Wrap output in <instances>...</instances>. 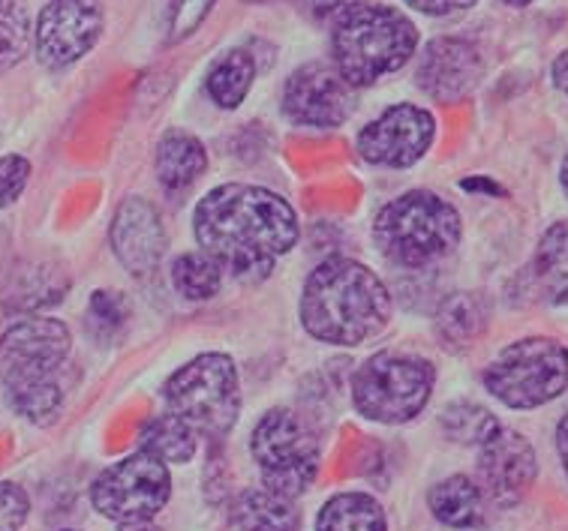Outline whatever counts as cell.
Listing matches in <instances>:
<instances>
[{"mask_svg": "<svg viewBox=\"0 0 568 531\" xmlns=\"http://www.w3.org/2000/svg\"><path fill=\"white\" fill-rule=\"evenodd\" d=\"M31 513V499L19 483L3 480L0 483V531H19L28 522Z\"/></svg>", "mask_w": 568, "mask_h": 531, "instance_id": "obj_31", "label": "cell"}, {"mask_svg": "<svg viewBox=\"0 0 568 531\" xmlns=\"http://www.w3.org/2000/svg\"><path fill=\"white\" fill-rule=\"evenodd\" d=\"M63 531H79V529H63Z\"/></svg>", "mask_w": 568, "mask_h": 531, "instance_id": "obj_39", "label": "cell"}, {"mask_svg": "<svg viewBox=\"0 0 568 531\" xmlns=\"http://www.w3.org/2000/svg\"><path fill=\"white\" fill-rule=\"evenodd\" d=\"M256 79V61L244 49L223 54L207 72V93L220 109H239L247 100L250 88Z\"/></svg>", "mask_w": 568, "mask_h": 531, "instance_id": "obj_24", "label": "cell"}, {"mask_svg": "<svg viewBox=\"0 0 568 531\" xmlns=\"http://www.w3.org/2000/svg\"><path fill=\"white\" fill-rule=\"evenodd\" d=\"M427 504L436 520L448 529H473L485 517V496L466 474H452L427 492Z\"/></svg>", "mask_w": 568, "mask_h": 531, "instance_id": "obj_21", "label": "cell"}, {"mask_svg": "<svg viewBox=\"0 0 568 531\" xmlns=\"http://www.w3.org/2000/svg\"><path fill=\"white\" fill-rule=\"evenodd\" d=\"M355 109L352 84L331 63L311 61L298 67L283 88V112L298 126L337 130Z\"/></svg>", "mask_w": 568, "mask_h": 531, "instance_id": "obj_12", "label": "cell"}, {"mask_svg": "<svg viewBox=\"0 0 568 531\" xmlns=\"http://www.w3.org/2000/svg\"><path fill=\"white\" fill-rule=\"evenodd\" d=\"M121 531H156L151 522H133V525H121Z\"/></svg>", "mask_w": 568, "mask_h": 531, "instance_id": "obj_36", "label": "cell"}, {"mask_svg": "<svg viewBox=\"0 0 568 531\" xmlns=\"http://www.w3.org/2000/svg\"><path fill=\"white\" fill-rule=\"evenodd\" d=\"M559 184H562V190H566L568 195V156L562 160V169H559Z\"/></svg>", "mask_w": 568, "mask_h": 531, "instance_id": "obj_37", "label": "cell"}, {"mask_svg": "<svg viewBox=\"0 0 568 531\" xmlns=\"http://www.w3.org/2000/svg\"><path fill=\"white\" fill-rule=\"evenodd\" d=\"M73 355L70 327L58 318H19L0 337V385L16 415L49 427L67 399V367Z\"/></svg>", "mask_w": 568, "mask_h": 531, "instance_id": "obj_3", "label": "cell"}, {"mask_svg": "<svg viewBox=\"0 0 568 531\" xmlns=\"http://www.w3.org/2000/svg\"><path fill=\"white\" fill-rule=\"evenodd\" d=\"M172 286L186 300H207V297L220 295V288H223V267L211 256H205L202 249L184 253L172 265Z\"/></svg>", "mask_w": 568, "mask_h": 531, "instance_id": "obj_25", "label": "cell"}, {"mask_svg": "<svg viewBox=\"0 0 568 531\" xmlns=\"http://www.w3.org/2000/svg\"><path fill=\"white\" fill-rule=\"evenodd\" d=\"M536 450L515 429H496L478 448V490L494 504H517L536 483Z\"/></svg>", "mask_w": 568, "mask_h": 531, "instance_id": "obj_14", "label": "cell"}, {"mask_svg": "<svg viewBox=\"0 0 568 531\" xmlns=\"http://www.w3.org/2000/svg\"><path fill=\"white\" fill-rule=\"evenodd\" d=\"M169 496L172 478L165 462L142 450L109 466L91 487L93 508L118 525L151 522L169 504Z\"/></svg>", "mask_w": 568, "mask_h": 531, "instance_id": "obj_10", "label": "cell"}, {"mask_svg": "<svg viewBox=\"0 0 568 531\" xmlns=\"http://www.w3.org/2000/svg\"><path fill=\"white\" fill-rule=\"evenodd\" d=\"M130 316L126 300L118 292H97L88 304V327H93L97 337H112L118 327Z\"/></svg>", "mask_w": 568, "mask_h": 531, "instance_id": "obj_28", "label": "cell"}, {"mask_svg": "<svg viewBox=\"0 0 568 531\" xmlns=\"http://www.w3.org/2000/svg\"><path fill=\"white\" fill-rule=\"evenodd\" d=\"M487 318H490V309L485 297L476 292H457L445 297L443 307L436 309V337L443 339L445 348L464 351L485 334Z\"/></svg>", "mask_w": 568, "mask_h": 531, "instance_id": "obj_20", "label": "cell"}, {"mask_svg": "<svg viewBox=\"0 0 568 531\" xmlns=\"http://www.w3.org/2000/svg\"><path fill=\"white\" fill-rule=\"evenodd\" d=\"M392 321V295L371 267L355 258H325L301 292V325L320 343L364 346Z\"/></svg>", "mask_w": 568, "mask_h": 531, "instance_id": "obj_2", "label": "cell"}, {"mask_svg": "<svg viewBox=\"0 0 568 531\" xmlns=\"http://www.w3.org/2000/svg\"><path fill=\"white\" fill-rule=\"evenodd\" d=\"M557 450H559V460H562V469H566V478H568V415L559 420V427H557Z\"/></svg>", "mask_w": 568, "mask_h": 531, "instance_id": "obj_34", "label": "cell"}, {"mask_svg": "<svg viewBox=\"0 0 568 531\" xmlns=\"http://www.w3.org/2000/svg\"><path fill=\"white\" fill-rule=\"evenodd\" d=\"M31 49L28 0H0V72L12 70Z\"/></svg>", "mask_w": 568, "mask_h": 531, "instance_id": "obj_26", "label": "cell"}, {"mask_svg": "<svg viewBox=\"0 0 568 531\" xmlns=\"http://www.w3.org/2000/svg\"><path fill=\"white\" fill-rule=\"evenodd\" d=\"M250 453L262 474V487L286 499L298 501L320 471V439L292 409H271L258 418L250 436Z\"/></svg>", "mask_w": 568, "mask_h": 531, "instance_id": "obj_8", "label": "cell"}, {"mask_svg": "<svg viewBox=\"0 0 568 531\" xmlns=\"http://www.w3.org/2000/svg\"><path fill=\"white\" fill-rule=\"evenodd\" d=\"M307 3H311V12L320 21H341L352 10L364 7L367 0H307Z\"/></svg>", "mask_w": 568, "mask_h": 531, "instance_id": "obj_32", "label": "cell"}, {"mask_svg": "<svg viewBox=\"0 0 568 531\" xmlns=\"http://www.w3.org/2000/svg\"><path fill=\"white\" fill-rule=\"evenodd\" d=\"M202 253L239 279H265L298 244V216L283 195L265 186L223 184L193 214Z\"/></svg>", "mask_w": 568, "mask_h": 531, "instance_id": "obj_1", "label": "cell"}, {"mask_svg": "<svg viewBox=\"0 0 568 531\" xmlns=\"http://www.w3.org/2000/svg\"><path fill=\"white\" fill-rule=\"evenodd\" d=\"M207 154L205 144L196 135L184 130H169L156 144V181L169 193H181L186 186H193L205 174Z\"/></svg>", "mask_w": 568, "mask_h": 531, "instance_id": "obj_18", "label": "cell"}, {"mask_svg": "<svg viewBox=\"0 0 568 531\" xmlns=\"http://www.w3.org/2000/svg\"><path fill=\"white\" fill-rule=\"evenodd\" d=\"M165 406L196 436L226 439L241 415V378L235 360L220 351L199 355L178 369L163 388Z\"/></svg>", "mask_w": 568, "mask_h": 531, "instance_id": "obj_6", "label": "cell"}, {"mask_svg": "<svg viewBox=\"0 0 568 531\" xmlns=\"http://www.w3.org/2000/svg\"><path fill=\"white\" fill-rule=\"evenodd\" d=\"M139 450L151 453L154 460L165 462V466L169 462L181 466V462L193 460V453H196V429L178 418V415H172V411H165V415H156L142 427Z\"/></svg>", "mask_w": 568, "mask_h": 531, "instance_id": "obj_22", "label": "cell"}, {"mask_svg": "<svg viewBox=\"0 0 568 531\" xmlns=\"http://www.w3.org/2000/svg\"><path fill=\"white\" fill-rule=\"evenodd\" d=\"M529 274L541 300H548L554 307L568 304V219L554 223L541 235Z\"/></svg>", "mask_w": 568, "mask_h": 531, "instance_id": "obj_19", "label": "cell"}, {"mask_svg": "<svg viewBox=\"0 0 568 531\" xmlns=\"http://www.w3.org/2000/svg\"><path fill=\"white\" fill-rule=\"evenodd\" d=\"M481 72H485V61L473 42L439 37L427 42V49L418 58L415 82L436 103H457L476 91Z\"/></svg>", "mask_w": 568, "mask_h": 531, "instance_id": "obj_15", "label": "cell"}, {"mask_svg": "<svg viewBox=\"0 0 568 531\" xmlns=\"http://www.w3.org/2000/svg\"><path fill=\"white\" fill-rule=\"evenodd\" d=\"M28 181H31V163L24 156H0V207L16 205Z\"/></svg>", "mask_w": 568, "mask_h": 531, "instance_id": "obj_30", "label": "cell"}, {"mask_svg": "<svg viewBox=\"0 0 568 531\" xmlns=\"http://www.w3.org/2000/svg\"><path fill=\"white\" fill-rule=\"evenodd\" d=\"M232 525L239 531H298L301 511L295 499L268 487H250L232 501Z\"/></svg>", "mask_w": 568, "mask_h": 531, "instance_id": "obj_17", "label": "cell"}, {"mask_svg": "<svg viewBox=\"0 0 568 531\" xmlns=\"http://www.w3.org/2000/svg\"><path fill=\"white\" fill-rule=\"evenodd\" d=\"M554 82H557V88L568 96V52H562L554 61Z\"/></svg>", "mask_w": 568, "mask_h": 531, "instance_id": "obj_35", "label": "cell"}, {"mask_svg": "<svg viewBox=\"0 0 568 531\" xmlns=\"http://www.w3.org/2000/svg\"><path fill=\"white\" fill-rule=\"evenodd\" d=\"M103 33L100 0H52L37 19V58L49 70H67L91 52Z\"/></svg>", "mask_w": 568, "mask_h": 531, "instance_id": "obj_11", "label": "cell"}, {"mask_svg": "<svg viewBox=\"0 0 568 531\" xmlns=\"http://www.w3.org/2000/svg\"><path fill=\"white\" fill-rule=\"evenodd\" d=\"M443 429L448 439L481 448L499 429V420L487 409L476 406V402H455V406H448L443 411Z\"/></svg>", "mask_w": 568, "mask_h": 531, "instance_id": "obj_27", "label": "cell"}, {"mask_svg": "<svg viewBox=\"0 0 568 531\" xmlns=\"http://www.w3.org/2000/svg\"><path fill=\"white\" fill-rule=\"evenodd\" d=\"M316 531H388L379 501L367 492H341L322 504Z\"/></svg>", "mask_w": 568, "mask_h": 531, "instance_id": "obj_23", "label": "cell"}, {"mask_svg": "<svg viewBox=\"0 0 568 531\" xmlns=\"http://www.w3.org/2000/svg\"><path fill=\"white\" fill-rule=\"evenodd\" d=\"M109 241L124 270L133 276L154 274L165 253V228L160 211L148 198L130 195L114 211Z\"/></svg>", "mask_w": 568, "mask_h": 531, "instance_id": "obj_16", "label": "cell"}, {"mask_svg": "<svg viewBox=\"0 0 568 531\" xmlns=\"http://www.w3.org/2000/svg\"><path fill=\"white\" fill-rule=\"evenodd\" d=\"M413 10L427 12V16H452V12L469 10L476 0H406Z\"/></svg>", "mask_w": 568, "mask_h": 531, "instance_id": "obj_33", "label": "cell"}, {"mask_svg": "<svg viewBox=\"0 0 568 531\" xmlns=\"http://www.w3.org/2000/svg\"><path fill=\"white\" fill-rule=\"evenodd\" d=\"M485 388L508 409H538L568 388V348L550 337L517 339L485 369Z\"/></svg>", "mask_w": 568, "mask_h": 531, "instance_id": "obj_9", "label": "cell"}, {"mask_svg": "<svg viewBox=\"0 0 568 531\" xmlns=\"http://www.w3.org/2000/svg\"><path fill=\"white\" fill-rule=\"evenodd\" d=\"M436 385L434 364L409 351H379L358 367L352 378L355 411L376 423H406L430 402Z\"/></svg>", "mask_w": 568, "mask_h": 531, "instance_id": "obj_7", "label": "cell"}, {"mask_svg": "<svg viewBox=\"0 0 568 531\" xmlns=\"http://www.w3.org/2000/svg\"><path fill=\"white\" fill-rule=\"evenodd\" d=\"M217 0H172L169 7V19H165V31H169V42H178L196 31L199 24L205 21Z\"/></svg>", "mask_w": 568, "mask_h": 531, "instance_id": "obj_29", "label": "cell"}, {"mask_svg": "<svg viewBox=\"0 0 568 531\" xmlns=\"http://www.w3.org/2000/svg\"><path fill=\"white\" fill-rule=\"evenodd\" d=\"M503 3H508V7H527L532 0H503Z\"/></svg>", "mask_w": 568, "mask_h": 531, "instance_id": "obj_38", "label": "cell"}, {"mask_svg": "<svg viewBox=\"0 0 568 531\" xmlns=\"http://www.w3.org/2000/svg\"><path fill=\"white\" fill-rule=\"evenodd\" d=\"M464 235V223L452 202L430 190L397 195L373 219V244L400 267H427L445 258Z\"/></svg>", "mask_w": 568, "mask_h": 531, "instance_id": "obj_5", "label": "cell"}, {"mask_svg": "<svg viewBox=\"0 0 568 531\" xmlns=\"http://www.w3.org/2000/svg\"><path fill=\"white\" fill-rule=\"evenodd\" d=\"M436 135L434 114L422 105H392L358 133V154L373 165L409 169L422 160Z\"/></svg>", "mask_w": 568, "mask_h": 531, "instance_id": "obj_13", "label": "cell"}, {"mask_svg": "<svg viewBox=\"0 0 568 531\" xmlns=\"http://www.w3.org/2000/svg\"><path fill=\"white\" fill-rule=\"evenodd\" d=\"M418 49V31L404 12L394 7H358L331 33V67L352 88H367L388 72L400 70Z\"/></svg>", "mask_w": 568, "mask_h": 531, "instance_id": "obj_4", "label": "cell"}]
</instances>
